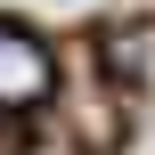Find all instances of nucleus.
<instances>
[{
  "mask_svg": "<svg viewBox=\"0 0 155 155\" xmlns=\"http://www.w3.org/2000/svg\"><path fill=\"white\" fill-rule=\"evenodd\" d=\"M49 90H57L49 41L0 16V114H33V106H49Z\"/></svg>",
  "mask_w": 155,
  "mask_h": 155,
  "instance_id": "nucleus-1",
  "label": "nucleus"
}]
</instances>
